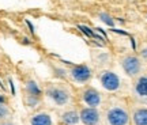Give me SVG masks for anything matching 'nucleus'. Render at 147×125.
<instances>
[{
    "label": "nucleus",
    "mask_w": 147,
    "mask_h": 125,
    "mask_svg": "<svg viewBox=\"0 0 147 125\" xmlns=\"http://www.w3.org/2000/svg\"><path fill=\"white\" fill-rule=\"evenodd\" d=\"M8 114V109L3 103H0V118H5Z\"/></svg>",
    "instance_id": "12"
},
{
    "label": "nucleus",
    "mask_w": 147,
    "mask_h": 125,
    "mask_svg": "<svg viewBox=\"0 0 147 125\" xmlns=\"http://www.w3.org/2000/svg\"><path fill=\"white\" fill-rule=\"evenodd\" d=\"M79 29L83 31V33H86L89 37H94V33H93V31H90V29H87L86 26H79Z\"/></svg>",
    "instance_id": "13"
},
{
    "label": "nucleus",
    "mask_w": 147,
    "mask_h": 125,
    "mask_svg": "<svg viewBox=\"0 0 147 125\" xmlns=\"http://www.w3.org/2000/svg\"><path fill=\"white\" fill-rule=\"evenodd\" d=\"M108 118H109L110 125H125L128 122V114H127V112L120 109V108L110 110Z\"/></svg>",
    "instance_id": "1"
},
{
    "label": "nucleus",
    "mask_w": 147,
    "mask_h": 125,
    "mask_svg": "<svg viewBox=\"0 0 147 125\" xmlns=\"http://www.w3.org/2000/svg\"><path fill=\"white\" fill-rule=\"evenodd\" d=\"M135 94L138 98L147 102V76H142L138 79L136 84H135Z\"/></svg>",
    "instance_id": "3"
},
{
    "label": "nucleus",
    "mask_w": 147,
    "mask_h": 125,
    "mask_svg": "<svg viewBox=\"0 0 147 125\" xmlns=\"http://www.w3.org/2000/svg\"><path fill=\"white\" fill-rule=\"evenodd\" d=\"M123 67L125 69V72L129 75V76H135L139 73L140 71V62L138 60L136 57H134V56H129V57H127L123 62Z\"/></svg>",
    "instance_id": "2"
},
{
    "label": "nucleus",
    "mask_w": 147,
    "mask_h": 125,
    "mask_svg": "<svg viewBox=\"0 0 147 125\" xmlns=\"http://www.w3.org/2000/svg\"><path fill=\"white\" fill-rule=\"evenodd\" d=\"M63 118L67 124H75V122H76V114H75V113H68V114L64 116Z\"/></svg>",
    "instance_id": "11"
},
{
    "label": "nucleus",
    "mask_w": 147,
    "mask_h": 125,
    "mask_svg": "<svg viewBox=\"0 0 147 125\" xmlns=\"http://www.w3.org/2000/svg\"><path fill=\"white\" fill-rule=\"evenodd\" d=\"M32 125H52V121L47 114H37L33 117Z\"/></svg>",
    "instance_id": "8"
},
{
    "label": "nucleus",
    "mask_w": 147,
    "mask_h": 125,
    "mask_svg": "<svg viewBox=\"0 0 147 125\" xmlns=\"http://www.w3.org/2000/svg\"><path fill=\"white\" fill-rule=\"evenodd\" d=\"M82 120L84 124L94 125L98 122V113L94 109H86L82 112Z\"/></svg>",
    "instance_id": "5"
},
{
    "label": "nucleus",
    "mask_w": 147,
    "mask_h": 125,
    "mask_svg": "<svg viewBox=\"0 0 147 125\" xmlns=\"http://www.w3.org/2000/svg\"><path fill=\"white\" fill-rule=\"evenodd\" d=\"M101 80H102V84H104L108 90H116L119 87V83H120V82H119V78L112 72L104 73Z\"/></svg>",
    "instance_id": "4"
},
{
    "label": "nucleus",
    "mask_w": 147,
    "mask_h": 125,
    "mask_svg": "<svg viewBox=\"0 0 147 125\" xmlns=\"http://www.w3.org/2000/svg\"><path fill=\"white\" fill-rule=\"evenodd\" d=\"M134 124L147 125V108H140L134 113Z\"/></svg>",
    "instance_id": "6"
},
{
    "label": "nucleus",
    "mask_w": 147,
    "mask_h": 125,
    "mask_svg": "<svg viewBox=\"0 0 147 125\" xmlns=\"http://www.w3.org/2000/svg\"><path fill=\"white\" fill-rule=\"evenodd\" d=\"M49 94H51V98L56 101V103H64L67 101V95L61 90H52Z\"/></svg>",
    "instance_id": "9"
},
{
    "label": "nucleus",
    "mask_w": 147,
    "mask_h": 125,
    "mask_svg": "<svg viewBox=\"0 0 147 125\" xmlns=\"http://www.w3.org/2000/svg\"><path fill=\"white\" fill-rule=\"evenodd\" d=\"M101 18H102V21L106 22L108 25H110V26L113 25V21H112V19H110V18H109L108 15H106V14H101Z\"/></svg>",
    "instance_id": "14"
},
{
    "label": "nucleus",
    "mask_w": 147,
    "mask_h": 125,
    "mask_svg": "<svg viewBox=\"0 0 147 125\" xmlns=\"http://www.w3.org/2000/svg\"><path fill=\"white\" fill-rule=\"evenodd\" d=\"M72 75L76 80H79V82H84L86 79H89L90 72L86 67H79V68H76L75 71H72Z\"/></svg>",
    "instance_id": "7"
},
{
    "label": "nucleus",
    "mask_w": 147,
    "mask_h": 125,
    "mask_svg": "<svg viewBox=\"0 0 147 125\" xmlns=\"http://www.w3.org/2000/svg\"><path fill=\"white\" fill-rule=\"evenodd\" d=\"M86 102L90 105V106H97L98 102H100V97H98V94L95 93V91H89V93H86Z\"/></svg>",
    "instance_id": "10"
}]
</instances>
